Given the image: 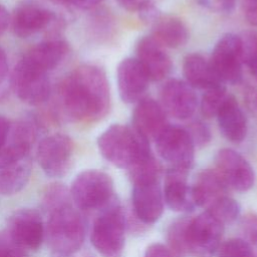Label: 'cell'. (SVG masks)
I'll list each match as a JSON object with an SVG mask.
<instances>
[{
  "label": "cell",
  "mask_w": 257,
  "mask_h": 257,
  "mask_svg": "<svg viewBox=\"0 0 257 257\" xmlns=\"http://www.w3.org/2000/svg\"><path fill=\"white\" fill-rule=\"evenodd\" d=\"M137 59L146 70L150 80H162L172 69V60L165 46L153 36H144L139 40Z\"/></svg>",
  "instance_id": "cell-17"
},
{
  "label": "cell",
  "mask_w": 257,
  "mask_h": 257,
  "mask_svg": "<svg viewBox=\"0 0 257 257\" xmlns=\"http://www.w3.org/2000/svg\"><path fill=\"white\" fill-rule=\"evenodd\" d=\"M189 133L195 147H205L211 141L210 128L201 120H195L186 128Z\"/></svg>",
  "instance_id": "cell-33"
},
{
  "label": "cell",
  "mask_w": 257,
  "mask_h": 257,
  "mask_svg": "<svg viewBox=\"0 0 257 257\" xmlns=\"http://www.w3.org/2000/svg\"><path fill=\"white\" fill-rule=\"evenodd\" d=\"M243 64L257 77V31H247L240 36Z\"/></svg>",
  "instance_id": "cell-29"
},
{
  "label": "cell",
  "mask_w": 257,
  "mask_h": 257,
  "mask_svg": "<svg viewBox=\"0 0 257 257\" xmlns=\"http://www.w3.org/2000/svg\"><path fill=\"white\" fill-rule=\"evenodd\" d=\"M228 188L239 192L250 190L255 183V173L250 163L232 149H222L215 157V169Z\"/></svg>",
  "instance_id": "cell-13"
},
{
  "label": "cell",
  "mask_w": 257,
  "mask_h": 257,
  "mask_svg": "<svg viewBox=\"0 0 257 257\" xmlns=\"http://www.w3.org/2000/svg\"><path fill=\"white\" fill-rule=\"evenodd\" d=\"M53 19V12L35 3L20 4L10 18L14 34L21 38L36 34L49 25Z\"/></svg>",
  "instance_id": "cell-19"
},
{
  "label": "cell",
  "mask_w": 257,
  "mask_h": 257,
  "mask_svg": "<svg viewBox=\"0 0 257 257\" xmlns=\"http://www.w3.org/2000/svg\"><path fill=\"white\" fill-rule=\"evenodd\" d=\"M222 135L231 143H241L247 136L248 122L244 111L233 95H228L217 115Z\"/></svg>",
  "instance_id": "cell-22"
},
{
  "label": "cell",
  "mask_w": 257,
  "mask_h": 257,
  "mask_svg": "<svg viewBox=\"0 0 257 257\" xmlns=\"http://www.w3.org/2000/svg\"><path fill=\"white\" fill-rule=\"evenodd\" d=\"M209 60L223 83H239L243 66L240 36L233 33L223 35L215 44Z\"/></svg>",
  "instance_id": "cell-11"
},
{
  "label": "cell",
  "mask_w": 257,
  "mask_h": 257,
  "mask_svg": "<svg viewBox=\"0 0 257 257\" xmlns=\"http://www.w3.org/2000/svg\"><path fill=\"white\" fill-rule=\"evenodd\" d=\"M244 100L247 109L251 114L257 117V77L253 76L245 86Z\"/></svg>",
  "instance_id": "cell-36"
},
{
  "label": "cell",
  "mask_w": 257,
  "mask_h": 257,
  "mask_svg": "<svg viewBox=\"0 0 257 257\" xmlns=\"http://www.w3.org/2000/svg\"><path fill=\"white\" fill-rule=\"evenodd\" d=\"M69 52V45L62 39L42 41L31 47L20 59L25 64L48 73L56 68Z\"/></svg>",
  "instance_id": "cell-20"
},
{
  "label": "cell",
  "mask_w": 257,
  "mask_h": 257,
  "mask_svg": "<svg viewBox=\"0 0 257 257\" xmlns=\"http://www.w3.org/2000/svg\"><path fill=\"white\" fill-rule=\"evenodd\" d=\"M72 255H57V257H71Z\"/></svg>",
  "instance_id": "cell-44"
},
{
  "label": "cell",
  "mask_w": 257,
  "mask_h": 257,
  "mask_svg": "<svg viewBox=\"0 0 257 257\" xmlns=\"http://www.w3.org/2000/svg\"><path fill=\"white\" fill-rule=\"evenodd\" d=\"M199 5L216 13H230L234 10L236 0H197Z\"/></svg>",
  "instance_id": "cell-35"
},
{
  "label": "cell",
  "mask_w": 257,
  "mask_h": 257,
  "mask_svg": "<svg viewBox=\"0 0 257 257\" xmlns=\"http://www.w3.org/2000/svg\"><path fill=\"white\" fill-rule=\"evenodd\" d=\"M167 113L153 98H142L133 112V127L147 140L155 141L168 126Z\"/></svg>",
  "instance_id": "cell-18"
},
{
  "label": "cell",
  "mask_w": 257,
  "mask_h": 257,
  "mask_svg": "<svg viewBox=\"0 0 257 257\" xmlns=\"http://www.w3.org/2000/svg\"><path fill=\"white\" fill-rule=\"evenodd\" d=\"M31 146L12 143L0 150V194L10 196L20 192L31 175Z\"/></svg>",
  "instance_id": "cell-6"
},
{
  "label": "cell",
  "mask_w": 257,
  "mask_h": 257,
  "mask_svg": "<svg viewBox=\"0 0 257 257\" xmlns=\"http://www.w3.org/2000/svg\"><path fill=\"white\" fill-rule=\"evenodd\" d=\"M227 96L228 94L224 84L206 89L200 102V109L203 116L207 118L216 116Z\"/></svg>",
  "instance_id": "cell-27"
},
{
  "label": "cell",
  "mask_w": 257,
  "mask_h": 257,
  "mask_svg": "<svg viewBox=\"0 0 257 257\" xmlns=\"http://www.w3.org/2000/svg\"><path fill=\"white\" fill-rule=\"evenodd\" d=\"M12 85L18 98L30 105H39L50 96L51 86L47 73L32 68L21 60L13 70Z\"/></svg>",
  "instance_id": "cell-12"
},
{
  "label": "cell",
  "mask_w": 257,
  "mask_h": 257,
  "mask_svg": "<svg viewBox=\"0 0 257 257\" xmlns=\"http://www.w3.org/2000/svg\"><path fill=\"white\" fill-rule=\"evenodd\" d=\"M8 73V59L6 52L0 47V84L5 80Z\"/></svg>",
  "instance_id": "cell-42"
},
{
  "label": "cell",
  "mask_w": 257,
  "mask_h": 257,
  "mask_svg": "<svg viewBox=\"0 0 257 257\" xmlns=\"http://www.w3.org/2000/svg\"><path fill=\"white\" fill-rule=\"evenodd\" d=\"M118 93L125 103L140 101L145 95L150 78L137 58L122 59L116 69Z\"/></svg>",
  "instance_id": "cell-16"
},
{
  "label": "cell",
  "mask_w": 257,
  "mask_h": 257,
  "mask_svg": "<svg viewBox=\"0 0 257 257\" xmlns=\"http://www.w3.org/2000/svg\"><path fill=\"white\" fill-rule=\"evenodd\" d=\"M117 3L125 10L131 12H140L142 8L151 0H116Z\"/></svg>",
  "instance_id": "cell-39"
},
{
  "label": "cell",
  "mask_w": 257,
  "mask_h": 257,
  "mask_svg": "<svg viewBox=\"0 0 257 257\" xmlns=\"http://www.w3.org/2000/svg\"><path fill=\"white\" fill-rule=\"evenodd\" d=\"M90 241L102 257H122L125 243V216L114 197L95 218Z\"/></svg>",
  "instance_id": "cell-4"
},
{
  "label": "cell",
  "mask_w": 257,
  "mask_h": 257,
  "mask_svg": "<svg viewBox=\"0 0 257 257\" xmlns=\"http://www.w3.org/2000/svg\"><path fill=\"white\" fill-rule=\"evenodd\" d=\"M10 23V14L6 7L0 4V36L6 31Z\"/></svg>",
  "instance_id": "cell-41"
},
{
  "label": "cell",
  "mask_w": 257,
  "mask_h": 257,
  "mask_svg": "<svg viewBox=\"0 0 257 257\" xmlns=\"http://www.w3.org/2000/svg\"><path fill=\"white\" fill-rule=\"evenodd\" d=\"M8 233L26 251H36L45 236V228L39 213L33 209L16 211L9 221Z\"/></svg>",
  "instance_id": "cell-15"
},
{
  "label": "cell",
  "mask_w": 257,
  "mask_h": 257,
  "mask_svg": "<svg viewBox=\"0 0 257 257\" xmlns=\"http://www.w3.org/2000/svg\"><path fill=\"white\" fill-rule=\"evenodd\" d=\"M153 26V37L163 46L177 48L185 45L189 39L186 24L178 17L161 15Z\"/></svg>",
  "instance_id": "cell-25"
},
{
  "label": "cell",
  "mask_w": 257,
  "mask_h": 257,
  "mask_svg": "<svg viewBox=\"0 0 257 257\" xmlns=\"http://www.w3.org/2000/svg\"><path fill=\"white\" fill-rule=\"evenodd\" d=\"M159 156L170 168L189 171L195 157V145L186 128L169 125L156 140Z\"/></svg>",
  "instance_id": "cell-10"
},
{
  "label": "cell",
  "mask_w": 257,
  "mask_h": 257,
  "mask_svg": "<svg viewBox=\"0 0 257 257\" xmlns=\"http://www.w3.org/2000/svg\"><path fill=\"white\" fill-rule=\"evenodd\" d=\"M70 201H72L70 191L61 183L49 184L43 192L42 204L47 213L69 205Z\"/></svg>",
  "instance_id": "cell-26"
},
{
  "label": "cell",
  "mask_w": 257,
  "mask_h": 257,
  "mask_svg": "<svg viewBox=\"0 0 257 257\" xmlns=\"http://www.w3.org/2000/svg\"><path fill=\"white\" fill-rule=\"evenodd\" d=\"M229 188L215 170H203L191 186L192 199L196 207H209L218 199L227 196Z\"/></svg>",
  "instance_id": "cell-23"
},
{
  "label": "cell",
  "mask_w": 257,
  "mask_h": 257,
  "mask_svg": "<svg viewBox=\"0 0 257 257\" xmlns=\"http://www.w3.org/2000/svg\"><path fill=\"white\" fill-rule=\"evenodd\" d=\"M102 1L103 0H69V4H72L81 9H89L101 3Z\"/></svg>",
  "instance_id": "cell-43"
},
{
  "label": "cell",
  "mask_w": 257,
  "mask_h": 257,
  "mask_svg": "<svg viewBox=\"0 0 257 257\" xmlns=\"http://www.w3.org/2000/svg\"><path fill=\"white\" fill-rule=\"evenodd\" d=\"M185 81L193 88L209 89L223 84L214 71L209 59L199 53H192L185 57L183 62Z\"/></svg>",
  "instance_id": "cell-24"
},
{
  "label": "cell",
  "mask_w": 257,
  "mask_h": 257,
  "mask_svg": "<svg viewBox=\"0 0 257 257\" xmlns=\"http://www.w3.org/2000/svg\"><path fill=\"white\" fill-rule=\"evenodd\" d=\"M132 203L137 218L145 224H154L162 216L164 195L160 175H150L132 180Z\"/></svg>",
  "instance_id": "cell-9"
},
{
  "label": "cell",
  "mask_w": 257,
  "mask_h": 257,
  "mask_svg": "<svg viewBox=\"0 0 257 257\" xmlns=\"http://www.w3.org/2000/svg\"><path fill=\"white\" fill-rule=\"evenodd\" d=\"M71 200L81 210H96L105 207L113 198V181L100 170H85L73 180L70 188Z\"/></svg>",
  "instance_id": "cell-5"
},
{
  "label": "cell",
  "mask_w": 257,
  "mask_h": 257,
  "mask_svg": "<svg viewBox=\"0 0 257 257\" xmlns=\"http://www.w3.org/2000/svg\"><path fill=\"white\" fill-rule=\"evenodd\" d=\"M207 210L219 219L224 225L234 222L240 215L241 208L239 203L228 196H224L213 204H211Z\"/></svg>",
  "instance_id": "cell-28"
},
{
  "label": "cell",
  "mask_w": 257,
  "mask_h": 257,
  "mask_svg": "<svg viewBox=\"0 0 257 257\" xmlns=\"http://www.w3.org/2000/svg\"><path fill=\"white\" fill-rule=\"evenodd\" d=\"M225 225L208 210L188 218L185 228L187 253L195 257H212L221 245Z\"/></svg>",
  "instance_id": "cell-7"
},
{
  "label": "cell",
  "mask_w": 257,
  "mask_h": 257,
  "mask_svg": "<svg viewBox=\"0 0 257 257\" xmlns=\"http://www.w3.org/2000/svg\"><path fill=\"white\" fill-rule=\"evenodd\" d=\"M189 171L169 168L163 189L164 201L167 206L176 212H189L196 206L192 199L191 186L188 184Z\"/></svg>",
  "instance_id": "cell-21"
},
{
  "label": "cell",
  "mask_w": 257,
  "mask_h": 257,
  "mask_svg": "<svg viewBox=\"0 0 257 257\" xmlns=\"http://www.w3.org/2000/svg\"><path fill=\"white\" fill-rule=\"evenodd\" d=\"M242 231L245 240L257 253V214H248L242 220Z\"/></svg>",
  "instance_id": "cell-34"
},
{
  "label": "cell",
  "mask_w": 257,
  "mask_h": 257,
  "mask_svg": "<svg viewBox=\"0 0 257 257\" xmlns=\"http://www.w3.org/2000/svg\"><path fill=\"white\" fill-rule=\"evenodd\" d=\"M60 100L65 114L73 121L101 119L110 106L109 83L104 70L95 64L76 67L61 83Z\"/></svg>",
  "instance_id": "cell-1"
},
{
  "label": "cell",
  "mask_w": 257,
  "mask_h": 257,
  "mask_svg": "<svg viewBox=\"0 0 257 257\" xmlns=\"http://www.w3.org/2000/svg\"><path fill=\"white\" fill-rule=\"evenodd\" d=\"M73 155V144L71 139L60 133L43 138L36 150L37 162L50 178H62L71 166Z\"/></svg>",
  "instance_id": "cell-8"
},
{
  "label": "cell",
  "mask_w": 257,
  "mask_h": 257,
  "mask_svg": "<svg viewBox=\"0 0 257 257\" xmlns=\"http://www.w3.org/2000/svg\"><path fill=\"white\" fill-rule=\"evenodd\" d=\"M144 257H173L172 251L162 243L151 244L145 252Z\"/></svg>",
  "instance_id": "cell-38"
},
{
  "label": "cell",
  "mask_w": 257,
  "mask_h": 257,
  "mask_svg": "<svg viewBox=\"0 0 257 257\" xmlns=\"http://www.w3.org/2000/svg\"><path fill=\"white\" fill-rule=\"evenodd\" d=\"M242 6L247 21L257 27V0H242Z\"/></svg>",
  "instance_id": "cell-37"
},
{
  "label": "cell",
  "mask_w": 257,
  "mask_h": 257,
  "mask_svg": "<svg viewBox=\"0 0 257 257\" xmlns=\"http://www.w3.org/2000/svg\"><path fill=\"white\" fill-rule=\"evenodd\" d=\"M160 98V104L165 112L181 120L190 118L195 113L198 105L194 88L180 79L167 81L161 89Z\"/></svg>",
  "instance_id": "cell-14"
},
{
  "label": "cell",
  "mask_w": 257,
  "mask_h": 257,
  "mask_svg": "<svg viewBox=\"0 0 257 257\" xmlns=\"http://www.w3.org/2000/svg\"><path fill=\"white\" fill-rule=\"evenodd\" d=\"M100 155L110 164L130 171L154 155L150 141L133 126L113 123L97 138Z\"/></svg>",
  "instance_id": "cell-2"
},
{
  "label": "cell",
  "mask_w": 257,
  "mask_h": 257,
  "mask_svg": "<svg viewBox=\"0 0 257 257\" xmlns=\"http://www.w3.org/2000/svg\"><path fill=\"white\" fill-rule=\"evenodd\" d=\"M0 257H28V251L14 241L5 230L0 233Z\"/></svg>",
  "instance_id": "cell-32"
},
{
  "label": "cell",
  "mask_w": 257,
  "mask_h": 257,
  "mask_svg": "<svg viewBox=\"0 0 257 257\" xmlns=\"http://www.w3.org/2000/svg\"><path fill=\"white\" fill-rule=\"evenodd\" d=\"M218 257H256L249 243L242 238H231L220 245Z\"/></svg>",
  "instance_id": "cell-30"
},
{
  "label": "cell",
  "mask_w": 257,
  "mask_h": 257,
  "mask_svg": "<svg viewBox=\"0 0 257 257\" xmlns=\"http://www.w3.org/2000/svg\"><path fill=\"white\" fill-rule=\"evenodd\" d=\"M45 236L51 250L57 255H73L83 244L84 222L71 204L48 213Z\"/></svg>",
  "instance_id": "cell-3"
},
{
  "label": "cell",
  "mask_w": 257,
  "mask_h": 257,
  "mask_svg": "<svg viewBox=\"0 0 257 257\" xmlns=\"http://www.w3.org/2000/svg\"><path fill=\"white\" fill-rule=\"evenodd\" d=\"M188 218H182L175 221L169 228L168 231V241L171 249L177 255L186 254L185 245V228Z\"/></svg>",
  "instance_id": "cell-31"
},
{
  "label": "cell",
  "mask_w": 257,
  "mask_h": 257,
  "mask_svg": "<svg viewBox=\"0 0 257 257\" xmlns=\"http://www.w3.org/2000/svg\"><path fill=\"white\" fill-rule=\"evenodd\" d=\"M10 128H11V124L9 120L5 116L0 115V150L3 149L7 144V141L9 139Z\"/></svg>",
  "instance_id": "cell-40"
}]
</instances>
